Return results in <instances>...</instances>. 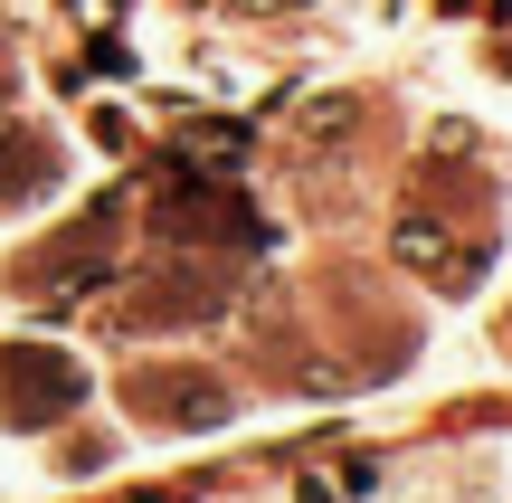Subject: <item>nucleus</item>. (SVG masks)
Segmentation results:
<instances>
[{
	"mask_svg": "<svg viewBox=\"0 0 512 503\" xmlns=\"http://www.w3.org/2000/svg\"><path fill=\"white\" fill-rule=\"evenodd\" d=\"M76 361H57V352H0V409L19 418V428H38V418H57V409H76Z\"/></svg>",
	"mask_w": 512,
	"mask_h": 503,
	"instance_id": "1",
	"label": "nucleus"
},
{
	"mask_svg": "<svg viewBox=\"0 0 512 503\" xmlns=\"http://www.w3.org/2000/svg\"><path fill=\"white\" fill-rule=\"evenodd\" d=\"M133 409L171 418V428H209V418H228V390L200 380V371H143V380H133Z\"/></svg>",
	"mask_w": 512,
	"mask_h": 503,
	"instance_id": "2",
	"label": "nucleus"
},
{
	"mask_svg": "<svg viewBox=\"0 0 512 503\" xmlns=\"http://www.w3.org/2000/svg\"><path fill=\"white\" fill-rule=\"evenodd\" d=\"M351 114H361L351 95H323L313 114H294V133H304V143H342V133H351Z\"/></svg>",
	"mask_w": 512,
	"mask_h": 503,
	"instance_id": "3",
	"label": "nucleus"
},
{
	"mask_svg": "<svg viewBox=\"0 0 512 503\" xmlns=\"http://www.w3.org/2000/svg\"><path fill=\"white\" fill-rule=\"evenodd\" d=\"M238 19H275V10H304V0H228Z\"/></svg>",
	"mask_w": 512,
	"mask_h": 503,
	"instance_id": "4",
	"label": "nucleus"
}]
</instances>
